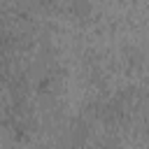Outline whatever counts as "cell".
Listing matches in <instances>:
<instances>
[{"mask_svg": "<svg viewBox=\"0 0 149 149\" xmlns=\"http://www.w3.org/2000/svg\"><path fill=\"white\" fill-rule=\"evenodd\" d=\"M54 2H56V0H42V5H47V7H49V5H54Z\"/></svg>", "mask_w": 149, "mask_h": 149, "instance_id": "cell-4", "label": "cell"}, {"mask_svg": "<svg viewBox=\"0 0 149 149\" xmlns=\"http://www.w3.org/2000/svg\"><path fill=\"white\" fill-rule=\"evenodd\" d=\"M68 14L74 21H88L93 16V0H68Z\"/></svg>", "mask_w": 149, "mask_h": 149, "instance_id": "cell-1", "label": "cell"}, {"mask_svg": "<svg viewBox=\"0 0 149 149\" xmlns=\"http://www.w3.org/2000/svg\"><path fill=\"white\" fill-rule=\"evenodd\" d=\"M140 105H142L144 109H149V88H147L144 93H140Z\"/></svg>", "mask_w": 149, "mask_h": 149, "instance_id": "cell-3", "label": "cell"}, {"mask_svg": "<svg viewBox=\"0 0 149 149\" xmlns=\"http://www.w3.org/2000/svg\"><path fill=\"white\" fill-rule=\"evenodd\" d=\"M123 61H126V65L130 70H135V68H142L147 63V56H144V51L140 47L130 44V47H123Z\"/></svg>", "mask_w": 149, "mask_h": 149, "instance_id": "cell-2", "label": "cell"}]
</instances>
